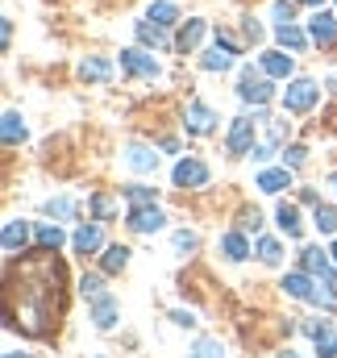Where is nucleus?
Listing matches in <instances>:
<instances>
[{
	"label": "nucleus",
	"mask_w": 337,
	"mask_h": 358,
	"mask_svg": "<svg viewBox=\"0 0 337 358\" xmlns=\"http://www.w3.org/2000/svg\"><path fill=\"white\" fill-rule=\"evenodd\" d=\"M183 125H187V134H213L217 117H213V108H208L204 100H192L187 113H183Z\"/></svg>",
	"instance_id": "nucleus-5"
},
{
	"label": "nucleus",
	"mask_w": 337,
	"mask_h": 358,
	"mask_svg": "<svg viewBox=\"0 0 337 358\" xmlns=\"http://www.w3.org/2000/svg\"><path fill=\"white\" fill-rule=\"evenodd\" d=\"M204 38V21H187L183 29H179V38H175V46L179 50H196V42Z\"/></svg>",
	"instance_id": "nucleus-20"
},
{
	"label": "nucleus",
	"mask_w": 337,
	"mask_h": 358,
	"mask_svg": "<svg viewBox=\"0 0 337 358\" xmlns=\"http://www.w3.org/2000/svg\"><path fill=\"white\" fill-rule=\"evenodd\" d=\"M29 242V225L25 221H4V255H17Z\"/></svg>",
	"instance_id": "nucleus-12"
},
{
	"label": "nucleus",
	"mask_w": 337,
	"mask_h": 358,
	"mask_svg": "<svg viewBox=\"0 0 337 358\" xmlns=\"http://www.w3.org/2000/svg\"><path fill=\"white\" fill-rule=\"evenodd\" d=\"M304 155H308L304 146H292V150H283V163H287V167H300V163H304Z\"/></svg>",
	"instance_id": "nucleus-37"
},
{
	"label": "nucleus",
	"mask_w": 337,
	"mask_h": 358,
	"mask_svg": "<svg viewBox=\"0 0 337 358\" xmlns=\"http://www.w3.org/2000/svg\"><path fill=\"white\" fill-rule=\"evenodd\" d=\"M254 125H262L258 117H234L229 129V155H250L254 150Z\"/></svg>",
	"instance_id": "nucleus-2"
},
{
	"label": "nucleus",
	"mask_w": 337,
	"mask_h": 358,
	"mask_svg": "<svg viewBox=\"0 0 337 358\" xmlns=\"http://www.w3.org/2000/svg\"><path fill=\"white\" fill-rule=\"evenodd\" d=\"M17 142H25V121L21 113H4V146H17Z\"/></svg>",
	"instance_id": "nucleus-21"
},
{
	"label": "nucleus",
	"mask_w": 337,
	"mask_h": 358,
	"mask_svg": "<svg viewBox=\"0 0 337 358\" xmlns=\"http://www.w3.org/2000/svg\"><path fill=\"white\" fill-rule=\"evenodd\" d=\"M242 225L258 234V229H262V213H258V208H246V213H242Z\"/></svg>",
	"instance_id": "nucleus-36"
},
{
	"label": "nucleus",
	"mask_w": 337,
	"mask_h": 358,
	"mask_svg": "<svg viewBox=\"0 0 337 358\" xmlns=\"http://www.w3.org/2000/svg\"><path fill=\"white\" fill-rule=\"evenodd\" d=\"M246 38H250V42L262 38V25H258V21H246Z\"/></svg>",
	"instance_id": "nucleus-41"
},
{
	"label": "nucleus",
	"mask_w": 337,
	"mask_h": 358,
	"mask_svg": "<svg viewBox=\"0 0 337 358\" xmlns=\"http://www.w3.org/2000/svg\"><path fill=\"white\" fill-rule=\"evenodd\" d=\"M329 88H334V92H337V76H329Z\"/></svg>",
	"instance_id": "nucleus-43"
},
{
	"label": "nucleus",
	"mask_w": 337,
	"mask_h": 358,
	"mask_svg": "<svg viewBox=\"0 0 337 358\" xmlns=\"http://www.w3.org/2000/svg\"><path fill=\"white\" fill-rule=\"evenodd\" d=\"M204 67H208V71H229V67H234V50L217 46L213 55H204Z\"/></svg>",
	"instance_id": "nucleus-26"
},
{
	"label": "nucleus",
	"mask_w": 337,
	"mask_h": 358,
	"mask_svg": "<svg viewBox=\"0 0 337 358\" xmlns=\"http://www.w3.org/2000/svg\"><path fill=\"white\" fill-rule=\"evenodd\" d=\"M262 71L271 80H287L292 76V55H262Z\"/></svg>",
	"instance_id": "nucleus-18"
},
{
	"label": "nucleus",
	"mask_w": 337,
	"mask_h": 358,
	"mask_svg": "<svg viewBox=\"0 0 337 358\" xmlns=\"http://www.w3.org/2000/svg\"><path fill=\"white\" fill-rule=\"evenodd\" d=\"M71 208H76V204H71L67 196H59V200H46V213H50V217H71Z\"/></svg>",
	"instance_id": "nucleus-33"
},
{
	"label": "nucleus",
	"mask_w": 337,
	"mask_h": 358,
	"mask_svg": "<svg viewBox=\"0 0 337 358\" xmlns=\"http://www.w3.org/2000/svg\"><path fill=\"white\" fill-rule=\"evenodd\" d=\"M329 187H334V192H337V176H334V179H329Z\"/></svg>",
	"instance_id": "nucleus-45"
},
{
	"label": "nucleus",
	"mask_w": 337,
	"mask_h": 358,
	"mask_svg": "<svg viewBox=\"0 0 337 358\" xmlns=\"http://www.w3.org/2000/svg\"><path fill=\"white\" fill-rule=\"evenodd\" d=\"M92 213H96L100 221H113V200H108V196H92Z\"/></svg>",
	"instance_id": "nucleus-32"
},
{
	"label": "nucleus",
	"mask_w": 337,
	"mask_h": 358,
	"mask_svg": "<svg viewBox=\"0 0 337 358\" xmlns=\"http://www.w3.org/2000/svg\"><path fill=\"white\" fill-rule=\"evenodd\" d=\"M313 221H317L321 234H337V208H329V204H317L313 208Z\"/></svg>",
	"instance_id": "nucleus-24"
},
{
	"label": "nucleus",
	"mask_w": 337,
	"mask_h": 358,
	"mask_svg": "<svg viewBox=\"0 0 337 358\" xmlns=\"http://www.w3.org/2000/svg\"><path fill=\"white\" fill-rule=\"evenodd\" d=\"M171 179H175V187H204L208 183V167L200 159H183V163H175Z\"/></svg>",
	"instance_id": "nucleus-3"
},
{
	"label": "nucleus",
	"mask_w": 337,
	"mask_h": 358,
	"mask_svg": "<svg viewBox=\"0 0 337 358\" xmlns=\"http://www.w3.org/2000/svg\"><path fill=\"white\" fill-rule=\"evenodd\" d=\"M71 246H76L80 255L100 250V225H80V229H76V238H71Z\"/></svg>",
	"instance_id": "nucleus-17"
},
{
	"label": "nucleus",
	"mask_w": 337,
	"mask_h": 358,
	"mask_svg": "<svg viewBox=\"0 0 337 358\" xmlns=\"http://www.w3.org/2000/svg\"><path fill=\"white\" fill-rule=\"evenodd\" d=\"M187 358H225V350H221V342L217 338H200L196 346H192V355Z\"/></svg>",
	"instance_id": "nucleus-28"
},
{
	"label": "nucleus",
	"mask_w": 337,
	"mask_h": 358,
	"mask_svg": "<svg viewBox=\"0 0 337 358\" xmlns=\"http://www.w3.org/2000/svg\"><path fill=\"white\" fill-rule=\"evenodd\" d=\"M175 325H196V317H192V313H183V308H179V313H175Z\"/></svg>",
	"instance_id": "nucleus-42"
},
{
	"label": "nucleus",
	"mask_w": 337,
	"mask_h": 358,
	"mask_svg": "<svg viewBox=\"0 0 337 358\" xmlns=\"http://www.w3.org/2000/svg\"><path fill=\"white\" fill-rule=\"evenodd\" d=\"M329 255H334V263H337V242H334V250H329Z\"/></svg>",
	"instance_id": "nucleus-47"
},
{
	"label": "nucleus",
	"mask_w": 337,
	"mask_h": 358,
	"mask_svg": "<svg viewBox=\"0 0 337 358\" xmlns=\"http://www.w3.org/2000/svg\"><path fill=\"white\" fill-rule=\"evenodd\" d=\"M258 187H262L266 196H279L283 187H292V171H287V167H275V171H262V176H258Z\"/></svg>",
	"instance_id": "nucleus-13"
},
{
	"label": "nucleus",
	"mask_w": 337,
	"mask_h": 358,
	"mask_svg": "<svg viewBox=\"0 0 337 358\" xmlns=\"http://www.w3.org/2000/svg\"><path fill=\"white\" fill-rule=\"evenodd\" d=\"M317 96H321V88L313 80H296V84H287V92H283V108L287 113H308L317 104Z\"/></svg>",
	"instance_id": "nucleus-1"
},
{
	"label": "nucleus",
	"mask_w": 337,
	"mask_h": 358,
	"mask_svg": "<svg viewBox=\"0 0 337 358\" xmlns=\"http://www.w3.org/2000/svg\"><path fill=\"white\" fill-rule=\"evenodd\" d=\"M296 4H300V0H275V17H279V25L296 17Z\"/></svg>",
	"instance_id": "nucleus-34"
},
{
	"label": "nucleus",
	"mask_w": 337,
	"mask_h": 358,
	"mask_svg": "<svg viewBox=\"0 0 337 358\" xmlns=\"http://www.w3.org/2000/svg\"><path fill=\"white\" fill-rule=\"evenodd\" d=\"M238 96H242L246 104H258V108H262V104L271 100V84H266V80H254V71H246V76H242V88H238Z\"/></svg>",
	"instance_id": "nucleus-7"
},
{
	"label": "nucleus",
	"mask_w": 337,
	"mask_h": 358,
	"mask_svg": "<svg viewBox=\"0 0 337 358\" xmlns=\"http://www.w3.org/2000/svg\"><path fill=\"white\" fill-rule=\"evenodd\" d=\"M129 204L134 208H146V204H155V192L150 187H129Z\"/></svg>",
	"instance_id": "nucleus-31"
},
{
	"label": "nucleus",
	"mask_w": 337,
	"mask_h": 358,
	"mask_svg": "<svg viewBox=\"0 0 337 358\" xmlns=\"http://www.w3.org/2000/svg\"><path fill=\"white\" fill-rule=\"evenodd\" d=\"M175 250H196V234L179 229V234H175Z\"/></svg>",
	"instance_id": "nucleus-38"
},
{
	"label": "nucleus",
	"mask_w": 337,
	"mask_h": 358,
	"mask_svg": "<svg viewBox=\"0 0 337 358\" xmlns=\"http://www.w3.org/2000/svg\"><path fill=\"white\" fill-rule=\"evenodd\" d=\"M258 259H262V263H279V259H283V246H279L275 238H258Z\"/></svg>",
	"instance_id": "nucleus-30"
},
{
	"label": "nucleus",
	"mask_w": 337,
	"mask_h": 358,
	"mask_svg": "<svg viewBox=\"0 0 337 358\" xmlns=\"http://www.w3.org/2000/svg\"><path fill=\"white\" fill-rule=\"evenodd\" d=\"M38 246L42 250H59L63 246V229L59 225H38Z\"/></svg>",
	"instance_id": "nucleus-27"
},
{
	"label": "nucleus",
	"mask_w": 337,
	"mask_h": 358,
	"mask_svg": "<svg viewBox=\"0 0 337 358\" xmlns=\"http://www.w3.org/2000/svg\"><path fill=\"white\" fill-rule=\"evenodd\" d=\"M283 292L296 296V300H313V279L300 275V271H292V275H283Z\"/></svg>",
	"instance_id": "nucleus-16"
},
{
	"label": "nucleus",
	"mask_w": 337,
	"mask_h": 358,
	"mask_svg": "<svg viewBox=\"0 0 337 358\" xmlns=\"http://www.w3.org/2000/svg\"><path fill=\"white\" fill-rule=\"evenodd\" d=\"M275 217H279V229H283L287 238H300V234H304V221H300V208H296V204L283 200V204L275 208Z\"/></svg>",
	"instance_id": "nucleus-10"
},
{
	"label": "nucleus",
	"mask_w": 337,
	"mask_h": 358,
	"mask_svg": "<svg viewBox=\"0 0 337 358\" xmlns=\"http://www.w3.org/2000/svg\"><path fill=\"white\" fill-rule=\"evenodd\" d=\"M308 34H313V42H334L337 38V17L334 13H317V17L308 21Z\"/></svg>",
	"instance_id": "nucleus-11"
},
{
	"label": "nucleus",
	"mask_w": 337,
	"mask_h": 358,
	"mask_svg": "<svg viewBox=\"0 0 337 358\" xmlns=\"http://www.w3.org/2000/svg\"><path fill=\"white\" fill-rule=\"evenodd\" d=\"M217 46H225V50L238 55V42H234V34H225V29H217Z\"/></svg>",
	"instance_id": "nucleus-40"
},
{
	"label": "nucleus",
	"mask_w": 337,
	"mask_h": 358,
	"mask_svg": "<svg viewBox=\"0 0 337 358\" xmlns=\"http://www.w3.org/2000/svg\"><path fill=\"white\" fill-rule=\"evenodd\" d=\"M221 250H225V259H234V263H242V259L250 255V246H246L242 234H225V238H221Z\"/></svg>",
	"instance_id": "nucleus-22"
},
{
	"label": "nucleus",
	"mask_w": 337,
	"mask_h": 358,
	"mask_svg": "<svg viewBox=\"0 0 337 358\" xmlns=\"http://www.w3.org/2000/svg\"><path fill=\"white\" fill-rule=\"evenodd\" d=\"M175 17H179V8L167 4V0H159V4H150V8H146V21H155V25H163V29L175 25Z\"/></svg>",
	"instance_id": "nucleus-19"
},
{
	"label": "nucleus",
	"mask_w": 337,
	"mask_h": 358,
	"mask_svg": "<svg viewBox=\"0 0 337 358\" xmlns=\"http://www.w3.org/2000/svg\"><path fill=\"white\" fill-rule=\"evenodd\" d=\"M80 71H84V80H92V84H104V80L113 76V67H108L104 59H84V67H80Z\"/></svg>",
	"instance_id": "nucleus-23"
},
{
	"label": "nucleus",
	"mask_w": 337,
	"mask_h": 358,
	"mask_svg": "<svg viewBox=\"0 0 337 358\" xmlns=\"http://www.w3.org/2000/svg\"><path fill=\"white\" fill-rule=\"evenodd\" d=\"M275 150H279V146H275V142H258V146H254L250 155H254V159H258V163H266V159H271V155H275Z\"/></svg>",
	"instance_id": "nucleus-39"
},
{
	"label": "nucleus",
	"mask_w": 337,
	"mask_h": 358,
	"mask_svg": "<svg viewBox=\"0 0 337 358\" xmlns=\"http://www.w3.org/2000/svg\"><path fill=\"white\" fill-rule=\"evenodd\" d=\"M125 163H129L134 171H155V167H159V155H155L150 146H129V150H125Z\"/></svg>",
	"instance_id": "nucleus-14"
},
{
	"label": "nucleus",
	"mask_w": 337,
	"mask_h": 358,
	"mask_svg": "<svg viewBox=\"0 0 337 358\" xmlns=\"http://www.w3.org/2000/svg\"><path fill=\"white\" fill-rule=\"evenodd\" d=\"M279 358H300V355H292V350H287V355H279Z\"/></svg>",
	"instance_id": "nucleus-46"
},
{
	"label": "nucleus",
	"mask_w": 337,
	"mask_h": 358,
	"mask_svg": "<svg viewBox=\"0 0 337 358\" xmlns=\"http://www.w3.org/2000/svg\"><path fill=\"white\" fill-rule=\"evenodd\" d=\"M121 71L129 76H142V80H159V63L142 50H121Z\"/></svg>",
	"instance_id": "nucleus-4"
},
{
	"label": "nucleus",
	"mask_w": 337,
	"mask_h": 358,
	"mask_svg": "<svg viewBox=\"0 0 337 358\" xmlns=\"http://www.w3.org/2000/svg\"><path fill=\"white\" fill-rule=\"evenodd\" d=\"M304 271H308V275H317L321 283H334V263H329L317 246H308V250H304Z\"/></svg>",
	"instance_id": "nucleus-8"
},
{
	"label": "nucleus",
	"mask_w": 337,
	"mask_h": 358,
	"mask_svg": "<svg viewBox=\"0 0 337 358\" xmlns=\"http://www.w3.org/2000/svg\"><path fill=\"white\" fill-rule=\"evenodd\" d=\"M300 4H325V0H300Z\"/></svg>",
	"instance_id": "nucleus-44"
},
{
	"label": "nucleus",
	"mask_w": 337,
	"mask_h": 358,
	"mask_svg": "<svg viewBox=\"0 0 337 358\" xmlns=\"http://www.w3.org/2000/svg\"><path fill=\"white\" fill-rule=\"evenodd\" d=\"M4 358H29V355H4Z\"/></svg>",
	"instance_id": "nucleus-48"
},
{
	"label": "nucleus",
	"mask_w": 337,
	"mask_h": 358,
	"mask_svg": "<svg viewBox=\"0 0 337 358\" xmlns=\"http://www.w3.org/2000/svg\"><path fill=\"white\" fill-rule=\"evenodd\" d=\"M92 321H96V329H113L117 325V308H113L108 296H96L92 300Z\"/></svg>",
	"instance_id": "nucleus-15"
},
{
	"label": "nucleus",
	"mask_w": 337,
	"mask_h": 358,
	"mask_svg": "<svg viewBox=\"0 0 337 358\" xmlns=\"http://www.w3.org/2000/svg\"><path fill=\"white\" fill-rule=\"evenodd\" d=\"M275 38H279L287 50H304V46L313 42V34H308V29H300V25H292V21H283V25L275 29Z\"/></svg>",
	"instance_id": "nucleus-9"
},
{
	"label": "nucleus",
	"mask_w": 337,
	"mask_h": 358,
	"mask_svg": "<svg viewBox=\"0 0 337 358\" xmlns=\"http://www.w3.org/2000/svg\"><path fill=\"white\" fill-rule=\"evenodd\" d=\"M138 38H142L146 46H167V34H163V25H150V21H138Z\"/></svg>",
	"instance_id": "nucleus-25"
},
{
	"label": "nucleus",
	"mask_w": 337,
	"mask_h": 358,
	"mask_svg": "<svg viewBox=\"0 0 337 358\" xmlns=\"http://www.w3.org/2000/svg\"><path fill=\"white\" fill-rule=\"evenodd\" d=\"M125 263H129V250H125V246H108V250H104V271H108V275H117Z\"/></svg>",
	"instance_id": "nucleus-29"
},
{
	"label": "nucleus",
	"mask_w": 337,
	"mask_h": 358,
	"mask_svg": "<svg viewBox=\"0 0 337 358\" xmlns=\"http://www.w3.org/2000/svg\"><path fill=\"white\" fill-rule=\"evenodd\" d=\"M80 292L92 296V300H96V296H104V292H100V275H84V279H80Z\"/></svg>",
	"instance_id": "nucleus-35"
},
{
	"label": "nucleus",
	"mask_w": 337,
	"mask_h": 358,
	"mask_svg": "<svg viewBox=\"0 0 337 358\" xmlns=\"http://www.w3.org/2000/svg\"><path fill=\"white\" fill-rule=\"evenodd\" d=\"M163 221H167V217H163L155 204H146V208H134V213H129V229H134V234H155V229H163Z\"/></svg>",
	"instance_id": "nucleus-6"
}]
</instances>
